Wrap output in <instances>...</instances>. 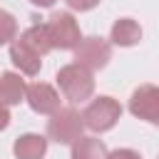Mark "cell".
I'll return each mask as SVG.
<instances>
[{
    "label": "cell",
    "instance_id": "cell-5",
    "mask_svg": "<svg viewBox=\"0 0 159 159\" xmlns=\"http://www.w3.org/2000/svg\"><path fill=\"white\" fill-rule=\"evenodd\" d=\"M109 60H112V45H109L107 40L97 37V35H92V37H82L80 45L75 47V62L89 67L92 72L107 67Z\"/></svg>",
    "mask_w": 159,
    "mask_h": 159
},
{
    "label": "cell",
    "instance_id": "cell-14",
    "mask_svg": "<svg viewBox=\"0 0 159 159\" xmlns=\"http://www.w3.org/2000/svg\"><path fill=\"white\" fill-rule=\"evenodd\" d=\"M17 37V20L0 7V45H10Z\"/></svg>",
    "mask_w": 159,
    "mask_h": 159
},
{
    "label": "cell",
    "instance_id": "cell-18",
    "mask_svg": "<svg viewBox=\"0 0 159 159\" xmlns=\"http://www.w3.org/2000/svg\"><path fill=\"white\" fill-rule=\"evenodd\" d=\"M30 2H32L35 7H52L57 0H30Z\"/></svg>",
    "mask_w": 159,
    "mask_h": 159
},
{
    "label": "cell",
    "instance_id": "cell-17",
    "mask_svg": "<svg viewBox=\"0 0 159 159\" xmlns=\"http://www.w3.org/2000/svg\"><path fill=\"white\" fill-rule=\"evenodd\" d=\"M7 124H10V109L5 102H0V132L7 129Z\"/></svg>",
    "mask_w": 159,
    "mask_h": 159
},
{
    "label": "cell",
    "instance_id": "cell-8",
    "mask_svg": "<svg viewBox=\"0 0 159 159\" xmlns=\"http://www.w3.org/2000/svg\"><path fill=\"white\" fill-rule=\"evenodd\" d=\"M10 60H12V65H15L22 75H27V77L40 75L42 57H40L35 50H30V47H27L20 37H15V40L10 42Z\"/></svg>",
    "mask_w": 159,
    "mask_h": 159
},
{
    "label": "cell",
    "instance_id": "cell-13",
    "mask_svg": "<svg viewBox=\"0 0 159 159\" xmlns=\"http://www.w3.org/2000/svg\"><path fill=\"white\" fill-rule=\"evenodd\" d=\"M107 147L97 137H80L72 144V159H107Z\"/></svg>",
    "mask_w": 159,
    "mask_h": 159
},
{
    "label": "cell",
    "instance_id": "cell-10",
    "mask_svg": "<svg viewBox=\"0 0 159 159\" xmlns=\"http://www.w3.org/2000/svg\"><path fill=\"white\" fill-rule=\"evenodd\" d=\"M109 40H112V45H117V47H134V45L142 40V27H139V22L132 20V17H119V20L112 25Z\"/></svg>",
    "mask_w": 159,
    "mask_h": 159
},
{
    "label": "cell",
    "instance_id": "cell-12",
    "mask_svg": "<svg viewBox=\"0 0 159 159\" xmlns=\"http://www.w3.org/2000/svg\"><path fill=\"white\" fill-rule=\"evenodd\" d=\"M20 40L30 47V50H35L40 57H45L50 50H55L52 47V42H50V35H47V27H45V22H37V25H30L25 32H20Z\"/></svg>",
    "mask_w": 159,
    "mask_h": 159
},
{
    "label": "cell",
    "instance_id": "cell-19",
    "mask_svg": "<svg viewBox=\"0 0 159 159\" xmlns=\"http://www.w3.org/2000/svg\"><path fill=\"white\" fill-rule=\"evenodd\" d=\"M157 159H159V157H157Z\"/></svg>",
    "mask_w": 159,
    "mask_h": 159
},
{
    "label": "cell",
    "instance_id": "cell-1",
    "mask_svg": "<svg viewBox=\"0 0 159 159\" xmlns=\"http://www.w3.org/2000/svg\"><path fill=\"white\" fill-rule=\"evenodd\" d=\"M57 87H60V92L65 94L67 102L80 104V102H87L92 97L94 75H92L89 67H84L80 62H70V65L57 70Z\"/></svg>",
    "mask_w": 159,
    "mask_h": 159
},
{
    "label": "cell",
    "instance_id": "cell-6",
    "mask_svg": "<svg viewBox=\"0 0 159 159\" xmlns=\"http://www.w3.org/2000/svg\"><path fill=\"white\" fill-rule=\"evenodd\" d=\"M129 112L137 119H144V122L159 127V87L139 84L129 97Z\"/></svg>",
    "mask_w": 159,
    "mask_h": 159
},
{
    "label": "cell",
    "instance_id": "cell-7",
    "mask_svg": "<svg viewBox=\"0 0 159 159\" xmlns=\"http://www.w3.org/2000/svg\"><path fill=\"white\" fill-rule=\"evenodd\" d=\"M25 102L30 104V109L32 112H37V114H55L62 104V99H60V94H57V89L52 87V84H47V82H30L27 84V92H25Z\"/></svg>",
    "mask_w": 159,
    "mask_h": 159
},
{
    "label": "cell",
    "instance_id": "cell-11",
    "mask_svg": "<svg viewBox=\"0 0 159 159\" xmlns=\"http://www.w3.org/2000/svg\"><path fill=\"white\" fill-rule=\"evenodd\" d=\"M27 84L17 72H2L0 75V102H5L7 107L20 104L25 99Z\"/></svg>",
    "mask_w": 159,
    "mask_h": 159
},
{
    "label": "cell",
    "instance_id": "cell-2",
    "mask_svg": "<svg viewBox=\"0 0 159 159\" xmlns=\"http://www.w3.org/2000/svg\"><path fill=\"white\" fill-rule=\"evenodd\" d=\"M84 129V119L75 107H60L47 119V139L57 144H75Z\"/></svg>",
    "mask_w": 159,
    "mask_h": 159
},
{
    "label": "cell",
    "instance_id": "cell-15",
    "mask_svg": "<svg viewBox=\"0 0 159 159\" xmlns=\"http://www.w3.org/2000/svg\"><path fill=\"white\" fill-rule=\"evenodd\" d=\"M65 2L70 10H77V12H87V10L99 5V0H65Z\"/></svg>",
    "mask_w": 159,
    "mask_h": 159
},
{
    "label": "cell",
    "instance_id": "cell-4",
    "mask_svg": "<svg viewBox=\"0 0 159 159\" xmlns=\"http://www.w3.org/2000/svg\"><path fill=\"white\" fill-rule=\"evenodd\" d=\"M45 27H47V35H50V42L55 50H75L82 40L80 25L72 12H52L47 17Z\"/></svg>",
    "mask_w": 159,
    "mask_h": 159
},
{
    "label": "cell",
    "instance_id": "cell-3",
    "mask_svg": "<svg viewBox=\"0 0 159 159\" xmlns=\"http://www.w3.org/2000/svg\"><path fill=\"white\" fill-rule=\"evenodd\" d=\"M119 117H122V104H119L114 97H107V94L94 97V99L84 107V112H82L84 127H87L89 132H97V134L109 132V129L119 122Z\"/></svg>",
    "mask_w": 159,
    "mask_h": 159
},
{
    "label": "cell",
    "instance_id": "cell-9",
    "mask_svg": "<svg viewBox=\"0 0 159 159\" xmlns=\"http://www.w3.org/2000/svg\"><path fill=\"white\" fill-rule=\"evenodd\" d=\"M12 154H15V159H45V154H47V137L35 134V132L20 134L15 139V144H12Z\"/></svg>",
    "mask_w": 159,
    "mask_h": 159
},
{
    "label": "cell",
    "instance_id": "cell-16",
    "mask_svg": "<svg viewBox=\"0 0 159 159\" xmlns=\"http://www.w3.org/2000/svg\"><path fill=\"white\" fill-rule=\"evenodd\" d=\"M107 159H142V154L139 152H134V149H114V152H109L107 154Z\"/></svg>",
    "mask_w": 159,
    "mask_h": 159
}]
</instances>
